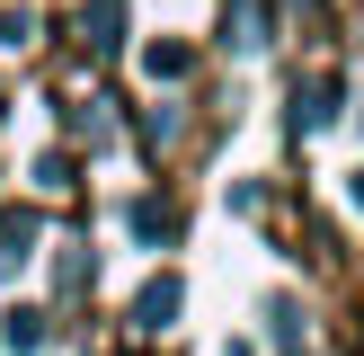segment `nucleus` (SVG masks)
<instances>
[{"instance_id":"nucleus-1","label":"nucleus","mask_w":364,"mask_h":356,"mask_svg":"<svg viewBox=\"0 0 364 356\" xmlns=\"http://www.w3.org/2000/svg\"><path fill=\"white\" fill-rule=\"evenodd\" d=\"M169 312H178V276H151L134 294V330H169Z\"/></svg>"},{"instance_id":"nucleus-2","label":"nucleus","mask_w":364,"mask_h":356,"mask_svg":"<svg viewBox=\"0 0 364 356\" xmlns=\"http://www.w3.org/2000/svg\"><path fill=\"white\" fill-rule=\"evenodd\" d=\"M9 347H18V356L45 347V312H9Z\"/></svg>"}]
</instances>
